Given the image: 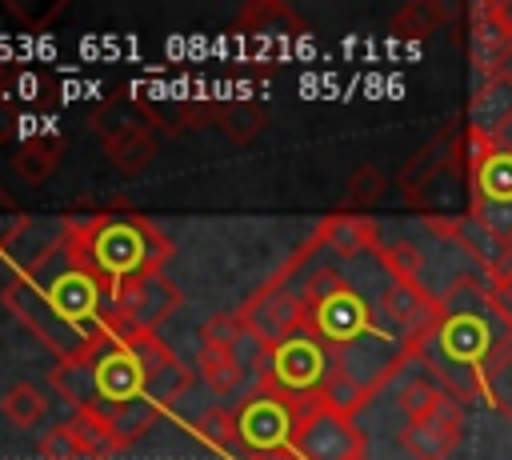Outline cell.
Segmentation results:
<instances>
[{
	"mask_svg": "<svg viewBox=\"0 0 512 460\" xmlns=\"http://www.w3.org/2000/svg\"><path fill=\"white\" fill-rule=\"evenodd\" d=\"M48 384L72 404V412H92L116 428L132 448L160 412L192 388V368L160 340V332L112 328L84 352L56 360Z\"/></svg>",
	"mask_w": 512,
	"mask_h": 460,
	"instance_id": "1",
	"label": "cell"
},
{
	"mask_svg": "<svg viewBox=\"0 0 512 460\" xmlns=\"http://www.w3.org/2000/svg\"><path fill=\"white\" fill-rule=\"evenodd\" d=\"M0 300L56 360L84 352L88 344H96L116 328L112 296L72 256L60 232L36 252L16 260Z\"/></svg>",
	"mask_w": 512,
	"mask_h": 460,
	"instance_id": "2",
	"label": "cell"
},
{
	"mask_svg": "<svg viewBox=\"0 0 512 460\" xmlns=\"http://www.w3.org/2000/svg\"><path fill=\"white\" fill-rule=\"evenodd\" d=\"M512 320L500 308L488 280L460 276L452 288L436 292V316L416 340L412 360L460 404L484 400V376L508 340Z\"/></svg>",
	"mask_w": 512,
	"mask_h": 460,
	"instance_id": "3",
	"label": "cell"
},
{
	"mask_svg": "<svg viewBox=\"0 0 512 460\" xmlns=\"http://www.w3.org/2000/svg\"><path fill=\"white\" fill-rule=\"evenodd\" d=\"M56 232L112 300L128 284L164 272V264L172 260L168 232L152 216L124 204H112L100 212H72L60 220Z\"/></svg>",
	"mask_w": 512,
	"mask_h": 460,
	"instance_id": "4",
	"label": "cell"
},
{
	"mask_svg": "<svg viewBox=\"0 0 512 460\" xmlns=\"http://www.w3.org/2000/svg\"><path fill=\"white\" fill-rule=\"evenodd\" d=\"M336 352L316 336V332H300L284 344H276L264 356V368L256 376V388H268L276 396H288L296 404H312V400H328L336 388Z\"/></svg>",
	"mask_w": 512,
	"mask_h": 460,
	"instance_id": "5",
	"label": "cell"
},
{
	"mask_svg": "<svg viewBox=\"0 0 512 460\" xmlns=\"http://www.w3.org/2000/svg\"><path fill=\"white\" fill-rule=\"evenodd\" d=\"M88 132L100 140L104 156L116 164V172L124 176H140L152 156H156V124L144 108L140 96H132L128 88L112 92L92 116H88Z\"/></svg>",
	"mask_w": 512,
	"mask_h": 460,
	"instance_id": "6",
	"label": "cell"
},
{
	"mask_svg": "<svg viewBox=\"0 0 512 460\" xmlns=\"http://www.w3.org/2000/svg\"><path fill=\"white\" fill-rule=\"evenodd\" d=\"M292 452L300 460H360V456H368V444H364V432L356 428L352 412H344L332 400H312L300 412Z\"/></svg>",
	"mask_w": 512,
	"mask_h": 460,
	"instance_id": "7",
	"label": "cell"
},
{
	"mask_svg": "<svg viewBox=\"0 0 512 460\" xmlns=\"http://www.w3.org/2000/svg\"><path fill=\"white\" fill-rule=\"evenodd\" d=\"M300 412H304V404H296V400H288V396H276V392H268V388H256L252 396H244V404L236 408L244 452L292 448Z\"/></svg>",
	"mask_w": 512,
	"mask_h": 460,
	"instance_id": "8",
	"label": "cell"
},
{
	"mask_svg": "<svg viewBox=\"0 0 512 460\" xmlns=\"http://www.w3.org/2000/svg\"><path fill=\"white\" fill-rule=\"evenodd\" d=\"M128 444L116 436V428L92 412H72L56 428H48L36 444L40 460H108L120 456Z\"/></svg>",
	"mask_w": 512,
	"mask_h": 460,
	"instance_id": "9",
	"label": "cell"
},
{
	"mask_svg": "<svg viewBox=\"0 0 512 460\" xmlns=\"http://www.w3.org/2000/svg\"><path fill=\"white\" fill-rule=\"evenodd\" d=\"M180 300L184 292L176 280H168L164 272L144 276L112 300V324L128 332H160V324L180 308Z\"/></svg>",
	"mask_w": 512,
	"mask_h": 460,
	"instance_id": "10",
	"label": "cell"
},
{
	"mask_svg": "<svg viewBox=\"0 0 512 460\" xmlns=\"http://www.w3.org/2000/svg\"><path fill=\"white\" fill-rule=\"evenodd\" d=\"M376 308L412 352L436 316V292H428L424 280H416V276H388V288L380 292Z\"/></svg>",
	"mask_w": 512,
	"mask_h": 460,
	"instance_id": "11",
	"label": "cell"
},
{
	"mask_svg": "<svg viewBox=\"0 0 512 460\" xmlns=\"http://www.w3.org/2000/svg\"><path fill=\"white\" fill-rule=\"evenodd\" d=\"M468 20V56L476 64L480 76H496L504 72V64L512 60V28H508V12L500 0H480L464 12Z\"/></svg>",
	"mask_w": 512,
	"mask_h": 460,
	"instance_id": "12",
	"label": "cell"
},
{
	"mask_svg": "<svg viewBox=\"0 0 512 460\" xmlns=\"http://www.w3.org/2000/svg\"><path fill=\"white\" fill-rule=\"evenodd\" d=\"M460 440H464V408L460 404H448L444 412L400 428V448L412 460H452Z\"/></svg>",
	"mask_w": 512,
	"mask_h": 460,
	"instance_id": "13",
	"label": "cell"
},
{
	"mask_svg": "<svg viewBox=\"0 0 512 460\" xmlns=\"http://www.w3.org/2000/svg\"><path fill=\"white\" fill-rule=\"evenodd\" d=\"M232 32L236 36H248L256 44H296V40L308 36V20L296 16L280 0H252V4H244L236 12Z\"/></svg>",
	"mask_w": 512,
	"mask_h": 460,
	"instance_id": "14",
	"label": "cell"
},
{
	"mask_svg": "<svg viewBox=\"0 0 512 460\" xmlns=\"http://www.w3.org/2000/svg\"><path fill=\"white\" fill-rule=\"evenodd\" d=\"M312 240L324 244V248H332V252H340V256H364V252L376 256V248L384 244L372 216H364V212H344V208H340V212H328V216L316 224Z\"/></svg>",
	"mask_w": 512,
	"mask_h": 460,
	"instance_id": "15",
	"label": "cell"
},
{
	"mask_svg": "<svg viewBox=\"0 0 512 460\" xmlns=\"http://www.w3.org/2000/svg\"><path fill=\"white\" fill-rule=\"evenodd\" d=\"M512 116V72H496V76H480L472 100H468V120L464 128L476 136H492L504 120Z\"/></svg>",
	"mask_w": 512,
	"mask_h": 460,
	"instance_id": "16",
	"label": "cell"
},
{
	"mask_svg": "<svg viewBox=\"0 0 512 460\" xmlns=\"http://www.w3.org/2000/svg\"><path fill=\"white\" fill-rule=\"evenodd\" d=\"M68 152V140L60 132H28L20 144H16V172L28 180V184H40L56 172V164L64 160Z\"/></svg>",
	"mask_w": 512,
	"mask_h": 460,
	"instance_id": "17",
	"label": "cell"
},
{
	"mask_svg": "<svg viewBox=\"0 0 512 460\" xmlns=\"http://www.w3.org/2000/svg\"><path fill=\"white\" fill-rule=\"evenodd\" d=\"M452 16H456V8H448V4H440V0H408V4L388 20V28H392L396 36H404V40H424V36L440 32Z\"/></svg>",
	"mask_w": 512,
	"mask_h": 460,
	"instance_id": "18",
	"label": "cell"
},
{
	"mask_svg": "<svg viewBox=\"0 0 512 460\" xmlns=\"http://www.w3.org/2000/svg\"><path fill=\"white\" fill-rule=\"evenodd\" d=\"M400 412H404V424H416V420H428L436 412H444L448 404H460L456 396H448L432 376H412L400 384V396H396Z\"/></svg>",
	"mask_w": 512,
	"mask_h": 460,
	"instance_id": "19",
	"label": "cell"
},
{
	"mask_svg": "<svg viewBox=\"0 0 512 460\" xmlns=\"http://www.w3.org/2000/svg\"><path fill=\"white\" fill-rule=\"evenodd\" d=\"M192 436L196 440H204L212 452H240L244 448V440H240V416H236V408H204L200 416H196V424H192Z\"/></svg>",
	"mask_w": 512,
	"mask_h": 460,
	"instance_id": "20",
	"label": "cell"
},
{
	"mask_svg": "<svg viewBox=\"0 0 512 460\" xmlns=\"http://www.w3.org/2000/svg\"><path fill=\"white\" fill-rule=\"evenodd\" d=\"M0 412L8 424L16 428H36L44 416H48V396L32 384V380H16L4 396H0Z\"/></svg>",
	"mask_w": 512,
	"mask_h": 460,
	"instance_id": "21",
	"label": "cell"
},
{
	"mask_svg": "<svg viewBox=\"0 0 512 460\" xmlns=\"http://www.w3.org/2000/svg\"><path fill=\"white\" fill-rule=\"evenodd\" d=\"M484 400L512 424V332L500 344V352H496V360H492V368L484 376Z\"/></svg>",
	"mask_w": 512,
	"mask_h": 460,
	"instance_id": "22",
	"label": "cell"
},
{
	"mask_svg": "<svg viewBox=\"0 0 512 460\" xmlns=\"http://www.w3.org/2000/svg\"><path fill=\"white\" fill-rule=\"evenodd\" d=\"M384 188H388L384 172L372 168V164H360V168L348 176V184H344V212H360V208L376 204V200L384 196Z\"/></svg>",
	"mask_w": 512,
	"mask_h": 460,
	"instance_id": "23",
	"label": "cell"
},
{
	"mask_svg": "<svg viewBox=\"0 0 512 460\" xmlns=\"http://www.w3.org/2000/svg\"><path fill=\"white\" fill-rule=\"evenodd\" d=\"M220 120H224L228 136H236V140H248V136H256V132H260V124H264V112H260L256 104H236V108H224V112H220Z\"/></svg>",
	"mask_w": 512,
	"mask_h": 460,
	"instance_id": "24",
	"label": "cell"
},
{
	"mask_svg": "<svg viewBox=\"0 0 512 460\" xmlns=\"http://www.w3.org/2000/svg\"><path fill=\"white\" fill-rule=\"evenodd\" d=\"M32 228V220L24 216V212H16L4 196H0V256H12L16 252V244H20V236Z\"/></svg>",
	"mask_w": 512,
	"mask_h": 460,
	"instance_id": "25",
	"label": "cell"
},
{
	"mask_svg": "<svg viewBox=\"0 0 512 460\" xmlns=\"http://www.w3.org/2000/svg\"><path fill=\"white\" fill-rule=\"evenodd\" d=\"M4 8H8V12H12V16L20 20V24H24V28L40 32V28H44V24H52V20H56V16H60V12H64L68 4H64V0H56V4H48V8H24L20 0H8Z\"/></svg>",
	"mask_w": 512,
	"mask_h": 460,
	"instance_id": "26",
	"label": "cell"
},
{
	"mask_svg": "<svg viewBox=\"0 0 512 460\" xmlns=\"http://www.w3.org/2000/svg\"><path fill=\"white\" fill-rule=\"evenodd\" d=\"M240 460H300L292 448H272V452H244Z\"/></svg>",
	"mask_w": 512,
	"mask_h": 460,
	"instance_id": "27",
	"label": "cell"
},
{
	"mask_svg": "<svg viewBox=\"0 0 512 460\" xmlns=\"http://www.w3.org/2000/svg\"><path fill=\"white\" fill-rule=\"evenodd\" d=\"M492 140H496V144H504V148L512 152V116H508V120H504V124L492 132Z\"/></svg>",
	"mask_w": 512,
	"mask_h": 460,
	"instance_id": "28",
	"label": "cell"
},
{
	"mask_svg": "<svg viewBox=\"0 0 512 460\" xmlns=\"http://www.w3.org/2000/svg\"><path fill=\"white\" fill-rule=\"evenodd\" d=\"M504 12H508V28H512V4H504Z\"/></svg>",
	"mask_w": 512,
	"mask_h": 460,
	"instance_id": "29",
	"label": "cell"
},
{
	"mask_svg": "<svg viewBox=\"0 0 512 460\" xmlns=\"http://www.w3.org/2000/svg\"><path fill=\"white\" fill-rule=\"evenodd\" d=\"M360 460H368V456H360Z\"/></svg>",
	"mask_w": 512,
	"mask_h": 460,
	"instance_id": "30",
	"label": "cell"
}]
</instances>
